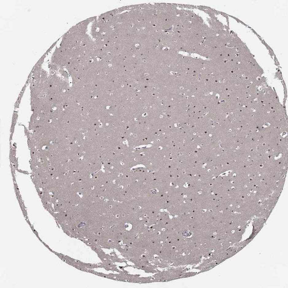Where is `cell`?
Wrapping results in <instances>:
<instances>
[{
  "mask_svg": "<svg viewBox=\"0 0 288 288\" xmlns=\"http://www.w3.org/2000/svg\"><path fill=\"white\" fill-rule=\"evenodd\" d=\"M243 43V42L238 37L234 36L233 39L228 43L226 46L229 48H235L237 49Z\"/></svg>",
  "mask_w": 288,
  "mask_h": 288,
  "instance_id": "1",
  "label": "cell"
},
{
  "mask_svg": "<svg viewBox=\"0 0 288 288\" xmlns=\"http://www.w3.org/2000/svg\"><path fill=\"white\" fill-rule=\"evenodd\" d=\"M237 55L240 56H245L250 53L249 49L244 43L237 49Z\"/></svg>",
  "mask_w": 288,
  "mask_h": 288,
  "instance_id": "2",
  "label": "cell"
}]
</instances>
